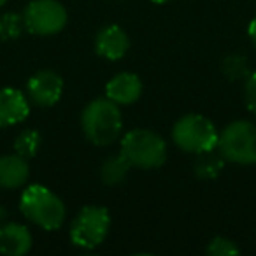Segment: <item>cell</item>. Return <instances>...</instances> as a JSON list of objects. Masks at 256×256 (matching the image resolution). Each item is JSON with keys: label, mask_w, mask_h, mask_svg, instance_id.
Segmentation results:
<instances>
[{"label": "cell", "mask_w": 256, "mask_h": 256, "mask_svg": "<svg viewBox=\"0 0 256 256\" xmlns=\"http://www.w3.org/2000/svg\"><path fill=\"white\" fill-rule=\"evenodd\" d=\"M86 139L95 146H109L120 137L123 120L118 104L109 98H96L86 106L81 116Z\"/></svg>", "instance_id": "1"}, {"label": "cell", "mask_w": 256, "mask_h": 256, "mask_svg": "<svg viewBox=\"0 0 256 256\" xmlns=\"http://www.w3.org/2000/svg\"><path fill=\"white\" fill-rule=\"evenodd\" d=\"M20 209L26 220L48 232L58 230L65 221L64 202L42 184H30L22 193Z\"/></svg>", "instance_id": "2"}, {"label": "cell", "mask_w": 256, "mask_h": 256, "mask_svg": "<svg viewBox=\"0 0 256 256\" xmlns=\"http://www.w3.org/2000/svg\"><path fill=\"white\" fill-rule=\"evenodd\" d=\"M218 137L220 134L214 123L202 114H186L176 121L172 128V140L176 146L193 154L214 151Z\"/></svg>", "instance_id": "3"}, {"label": "cell", "mask_w": 256, "mask_h": 256, "mask_svg": "<svg viewBox=\"0 0 256 256\" xmlns=\"http://www.w3.org/2000/svg\"><path fill=\"white\" fill-rule=\"evenodd\" d=\"M121 153L132 167L158 168L167 160V144L158 134L136 128L121 140Z\"/></svg>", "instance_id": "4"}, {"label": "cell", "mask_w": 256, "mask_h": 256, "mask_svg": "<svg viewBox=\"0 0 256 256\" xmlns=\"http://www.w3.org/2000/svg\"><path fill=\"white\" fill-rule=\"evenodd\" d=\"M216 150L226 162L238 165L256 164V124L234 121L218 137Z\"/></svg>", "instance_id": "5"}, {"label": "cell", "mask_w": 256, "mask_h": 256, "mask_svg": "<svg viewBox=\"0 0 256 256\" xmlns=\"http://www.w3.org/2000/svg\"><path fill=\"white\" fill-rule=\"evenodd\" d=\"M110 226V216L106 207L88 206L79 210L70 224V240L82 249H95L106 240Z\"/></svg>", "instance_id": "6"}, {"label": "cell", "mask_w": 256, "mask_h": 256, "mask_svg": "<svg viewBox=\"0 0 256 256\" xmlns=\"http://www.w3.org/2000/svg\"><path fill=\"white\" fill-rule=\"evenodd\" d=\"M23 25L34 36H54L67 25V11L58 0H32L23 11Z\"/></svg>", "instance_id": "7"}, {"label": "cell", "mask_w": 256, "mask_h": 256, "mask_svg": "<svg viewBox=\"0 0 256 256\" xmlns=\"http://www.w3.org/2000/svg\"><path fill=\"white\" fill-rule=\"evenodd\" d=\"M28 98L39 107H51L62 98L64 93V79L54 70H39L28 79L26 84Z\"/></svg>", "instance_id": "8"}, {"label": "cell", "mask_w": 256, "mask_h": 256, "mask_svg": "<svg viewBox=\"0 0 256 256\" xmlns=\"http://www.w3.org/2000/svg\"><path fill=\"white\" fill-rule=\"evenodd\" d=\"M30 112L28 98L16 88H0V128L12 126L26 120Z\"/></svg>", "instance_id": "9"}, {"label": "cell", "mask_w": 256, "mask_h": 256, "mask_svg": "<svg viewBox=\"0 0 256 256\" xmlns=\"http://www.w3.org/2000/svg\"><path fill=\"white\" fill-rule=\"evenodd\" d=\"M106 95L118 106H130L142 95V81L132 72H121L107 82Z\"/></svg>", "instance_id": "10"}, {"label": "cell", "mask_w": 256, "mask_h": 256, "mask_svg": "<svg viewBox=\"0 0 256 256\" xmlns=\"http://www.w3.org/2000/svg\"><path fill=\"white\" fill-rule=\"evenodd\" d=\"M130 48V39L118 25L104 26L95 39V51L106 60H121Z\"/></svg>", "instance_id": "11"}, {"label": "cell", "mask_w": 256, "mask_h": 256, "mask_svg": "<svg viewBox=\"0 0 256 256\" xmlns=\"http://www.w3.org/2000/svg\"><path fill=\"white\" fill-rule=\"evenodd\" d=\"M32 248V234L25 224L8 223L0 226V252L6 256H23Z\"/></svg>", "instance_id": "12"}, {"label": "cell", "mask_w": 256, "mask_h": 256, "mask_svg": "<svg viewBox=\"0 0 256 256\" xmlns=\"http://www.w3.org/2000/svg\"><path fill=\"white\" fill-rule=\"evenodd\" d=\"M30 167L26 158L20 154H6L0 156V188L14 190L26 182Z\"/></svg>", "instance_id": "13"}, {"label": "cell", "mask_w": 256, "mask_h": 256, "mask_svg": "<svg viewBox=\"0 0 256 256\" xmlns=\"http://www.w3.org/2000/svg\"><path fill=\"white\" fill-rule=\"evenodd\" d=\"M130 168H132L130 162H128L126 156L120 151V154L109 156L102 164V167H100V179H102L107 186H116L124 181V178H126Z\"/></svg>", "instance_id": "14"}, {"label": "cell", "mask_w": 256, "mask_h": 256, "mask_svg": "<svg viewBox=\"0 0 256 256\" xmlns=\"http://www.w3.org/2000/svg\"><path fill=\"white\" fill-rule=\"evenodd\" d=\"M224 158L221 154H212V151L200 153L195 162V174L200 179H214L221 172Z\"/></svg>", "instance_id": "15"}, {"label": "cell", "mask_w": 256, "mask_h": 256, "mask_svg": "<svg viewBox=\"0 0 256 256\" xmlns=\"http://www.w3.org/2000/svg\"><path fill=\"white\" fill-rule=\"evenodd\" d=\"M40 144V134L37 130H32V128H26L16 137L14 140V151L16 154L23 158H34L37 154V150H39Z\"/></svg>", "instance_id": "16"}, {"label": "cell", "mask_w": 256, "mask_h": 256, "mask_svg": "<svg viewBox=\"0 0 256 256\" xmlns=\"http://www.w3.org/2000/svg\"><path fill=\"white\" fill-rule=\"evenodd\" d=\"M23 16L14 12H6L0 16V40H11L20 37L23 30Z\"/></svg>", "instance_id": "17"}, {"label": "cell", "mask_w": 256, "mask_h": 256, "mask_svg": "<svg viewBox=\"0 0 256 256\" xmlns=\"http://www.w3.org/2000/svg\"><path fill=\"white\" fill-rule=\"evenodd\" d=\"M223 70H224V76L230 79H240V78H248L249 76L248 62H246L244 56H238V54L224 58Z\"/></svg>", "instance_id": "18"}, {"label": "cell", "mask_w": 256, "mask_h": 256, "mask_svg": "<svg viewBox=\"0 0 256 256\" xmlns=\"http://www.w3.org/2000/svg\"><path fill=\"white\" fill-rule=\"evenodd\" d=\"M238 252H240V249L230 238L224 237H214L207 246V254L209 256H232L238 254Z\"/></svg>", "instance_id": "19"}, {"label": "cell", "mask_w": 256, "mask_h": 256, "mask_svg": "<svg viewBox=\"0 0 256 256\" xmlns=\"http://www.w3.org/2000/svg\"><path fill=\"white\" fill-rule=\"evenodd\" d=\"M244 100L248 109L256 114V72H249L244 84Z\"/></svg>", "instance_id": "20"}, {"label": "cell", "mask_w": 256, "mask_h": 256, "mask_svg": "<svg viewBox=\"0 0 256 256\" xmlns=\"http://www.w3.org/2000/svg\"><path fill=\"white\" fill-rule=\"evenodd\" d=\"M248 34H249V39H251V42L254 44V48H256V18L252 20L251 23H249Z\"/></svg>", "instance_id": "21"}, {"label": "cell", "mask_w": 256, "mask_h": 256, "mask_svg": "<svg viewBox=\"0 0 256 256\" xmlns=\"http://www.w3.org/2000/svg\"><path fill=\"white\" fill-rule=\"evenodd\" d=\"M4 218H6V210L2 209V207H0V223H2V221H4Z\"/></svg>", "instance_id": "22"}, {"label": "cell", "mask_w": 256, "mask_h": 256, "mask_svg": "<svg viewBox=\"0 0 256 256\" xmlns=\"http://www.w3.org/2000/svg\"><path fill=\"white\" fill-rule=\"evenodd\" d=\"M151 2H154V4H167L168 0H151Z\"/></svg>", "instance_id": "23"}, {"label": "cell", "mask_w": 256, "mask_h": 256, "mask_svg": "<svg viewBox=\"0 0 256 256\" xmlns=\"http://www.w3.org/2000/svg\"><path fill=\"white\" fill-rule=\"evenodd\" d=\"M6 2H8V0H0V8H2V6H4Z\"/></svg>", "instance_id": "24"}]
</instances>
